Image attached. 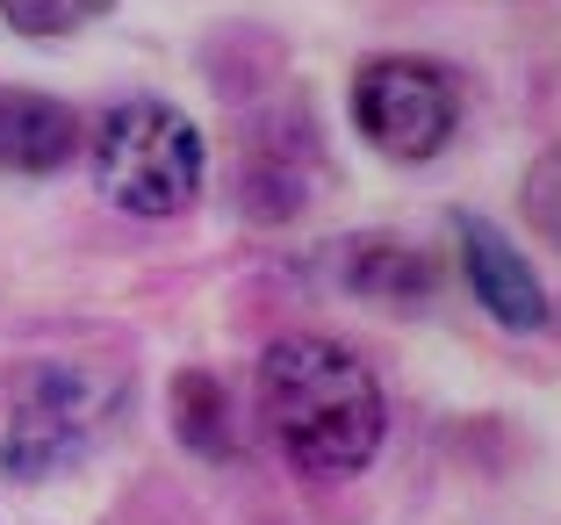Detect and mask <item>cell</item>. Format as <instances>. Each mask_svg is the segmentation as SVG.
Returning a JSON list of instances; mask_svg holds the SVG:
<instances>
[{"instance_id":"30bf717a","label":"cell","mask_w":561,"mask_h":525,"mask_svg":"<svg viewBox=\"0 0 561 525\" xmlns=\"http://www.w3.org/2000/svg\"><path fill=\"white\" fill-rule=\"evenodd\" d=\"M533 224L554 230V159H540V173H533Z\"/></svg>"},{"instance_id":"7a4b0ae2","label":"cell","mask_w":561,"mask_h":525,"mask_svg":"<svg viewBox=\"0 0 561 525\" xmlns=\"http://www.w3.org/2000/svg\"><path fill=\"white\" fill-rule=\"evenodd\" d=\"M87 166H94V187L123 216L159 224V216L195 209L202 181H209V145H202L187 109L159 94H130L116 109H101L94 137H87Z\"/></svg>"},{"instance_id":"3957f363","label":"cell","mask_w":561,"mask_h":525,"mask_svg":"<svg viewBox=\"0 0 561 525\" xmlns=\"http://www.w3.org/2000/svg\"><path fill=\"white\" fill-rule=\"evenodd\" d=\"M353 130L397 166L439 159L461 130V80L439 58H411V50L367 58L353 72Z\"/></svg>"},{"instance_id":"9c48e42d","label":"cell","mask_w":561,"mask_h":525,"mask_svg":"<svg viewBox=\"0 0 561 525\" xmlns=\"http://www.w3.org/2000/svg\"><path fill=\"white\" fill-rule=\"evenodd\" d=\"M101 15H116V0H0V22L30 44H58V36L94 30Z\"/></svg>"},{"instance_id":"8992f818","label":"cell","mask_w":561,"mask_h":525,"mask_svg":"<svg viewBox=\"0 0 561 525\" xmlns=\"http://www.w3.org/2000/svg\"><path fill=\"white\" fill-rule=\"evenodd\" d=\"M72 159H80V115L66 101L36 94V87L0 94V173L44 181V173H58Z\"/></svg>"},{"instance_id":"6da1fadb","label":"cell","mask_w":561,"mask_h":525,"mask_svg":"<svg viewBox=\"0 0 561 525\" xmlns=\"http://www.w3.org/2000/svg\"><path fill=\"white\" fill-rule=\"evenodd\" d=\"M260 418L296 476L346 482L381 454L389 396L353 345L296 331V339H274L260 353Z\"/></svg>"},{"instance_id":"5b68a950","label":"cell","mask_w":561,"mask_h":525,"mask_svg":"<svg viewBox=\"0 0 561 525\" xmlns=\"http://www.w3.org/2000/svg\"><path fill=\"white\" fill-rule=\"evenodd\" d=\"M454 238H461V274H468V288H476V303L496 317L504 331H547V288H540V274H533L526 260H518V246L504 238V230L490 224V216H476V209H461V224H454Z\"/></svg>"},{"instance_id":"277c9868","label":"cell","mask_w":561,"mask_h":525,"mask_svg":"<svg viewBox=\"0 0 561 525\" xmlns=\"http://www.w3.org/2000/svg\"><path fill=\"white\" fill-rule=\"evenodd\" d=\"M108 418V389H87L66 367H44L15 389V411L0 425V476L8 482H50L80 454H94V432Z\"/></svg>"},{"instance_id":"52a82bcc","label":"cell","mask_w":561,"mask_h":525,"mask_svg":"<svg viewBox=\"0 0 561 525\" xmlns=\"http://www.w3.org/2000/svg\"><path fill=\"white\" fill-rule=\"evenodd\" d=\"M339 288L381 310H417L439 288V266L403 238H346L339 246Z\"/></svg>"},{"instance_id":"ba28073f","label":"cell","mask_w":561,"mask_h":525,"mask_svg":"<svg viewBox=\"0 0 561 525\" xmlns=\"http://www.w3.org/2000/svg\"><path fill=\"white\" fill-rule=\"evenodd\" d=\"M165 411H173V440L202 460H231L238 454V411H231V389L202 367L173 375V396H165Z\"/></svg>"}]
</instances>
